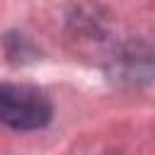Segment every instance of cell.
I'll list each match as a JSON object with an SVG mask.
<instances>
[{
    "instance_id": "obj_1",
    "label": "cell",
    "mask_w": 155,
    "mask_h": 155,
    "mask_svg": "<svg viewBox=\"0 0 155 155\" xmlns=\"http://www.w3.org/2000/svg\"><path fill=\"white\" fill-rule=\"evenodd\" d=\"M0 119L17 131H34L48 124L51 102L36 87L2 85L0 87Z\"/></svg>"
}]
</instances>
